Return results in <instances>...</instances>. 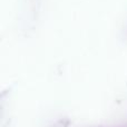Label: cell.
Listing matches in <instances>:
<instances>
[]
</instances>
